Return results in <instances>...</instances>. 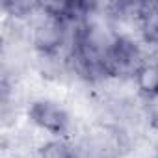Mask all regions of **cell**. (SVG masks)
I'll use <instances>...</instances> for the list:
<instances>
[{
	"label": "cell",
	"instance_id": "1",
	"mask_svg": "<svg viewBox=\"0 0 158 158\" xmlns=\"http://www.w3.org/2000/svg\"><path fill=\"white\" fill-rule=\"evenodd\" d=\"M28 119L37 130L47 132L50 138H69L73 128V119L63 104L54 99L39 97L28 106Z\"/></svg>",
	"mask_w": 158,
	"mask_h": 158
},
{
	"label": "cell",
	"instance_id": "2",
	"mask_svg": "<svg viewBox=\"0 0 158 158\" xmlns=\"http://www.w3.org/2000/svg\"><path fill=\"white\" fill-rule=\"evenodd\" d=\"M132 84L141 99H158V60H145L134 73Z\"/></svg>",
	"mask_w": 158,
	"mask_h": 158
},
{
	"label": "cell",
	"instance_id": "3",
	"mask_svg": "<svg viewBox=\"0 0 158 158\" xmlns=\"http://www.w3.org/2000/svg\"><path fill=\"white\" fill-rule=\"evenodd\" d=\"M37 158H78L76 147L69 138H48L39 143Z\"/></svg>",
	"mask_w": 158,
	"mask_h": 158
},
{
	"label": "cell",
	"instance_id": "4",
	"mask_svg": "<svg viewBox=\"0 0 158 158\" xmlns=\"http://www.w3.org/2000/svg\"><path fill=\"white\" fill-rule=\"evenodd\" d=\"M154 158H158V143L154 145Z\"/></svg>",
	"mask_w": 158,
	"mask_h": 158
},
{
	"label": "cell",
	"instance_id": "5",
	"mask_svg": "<svg viewBox=\"0 0 158 158\" xmlns=\"http://www.w3.org/2000/svg\"><path fill=\"white\" fill-rule=\"evenodd\" d=\"M156 15H158V4H156Z\"/></svg>",
	"mask_w": 158,
	"mask_h": 158
}]
</instances>
